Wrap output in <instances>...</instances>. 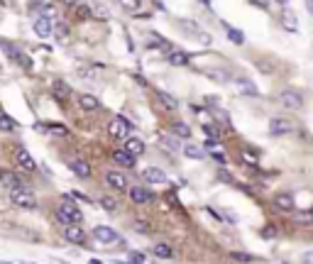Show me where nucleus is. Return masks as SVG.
<instances>
[{
	"mask_svg": "<svg viewBox=\"0 0 313 264\" xmlns=\"http://www.w3.org/2000/svg\"><path fill=\"white\" fill-rule=\"evenodd\" d=\"M108 132H111V137H115V140H128L130 132H132V125H130L128 117H123V115H115L111 122H108Z\"/></svg>",
	"mask_w": 313,
	"mask_h": 264,
	"instance_id": "nucleus-2",
	"label": "nucleus"
},
{
	"mask_svg": "<svg viewBox=\"0 0 313 264\" xmlns=\"http://www.w3.org/2000/svg\"><path fill=\"white\" fill-rule=\"evenodd\" d=\"M159 145H162L164 150H171V152L181 150V145H179V140H176L174 135H162V137H159Z\"/></svg>",
	"mask_w": 313,
	"mask_h": 264,
	"instance_id": "nucleus-29",
	"label": "nucleus"
},
{
	"mask_svg": "<svg viewBox=\"0 0 313 264\" xmlns=\"http://www.w3.org/2000/svg\"><path fill=\"white\" fill-rule=\"evenodd\" d=\"M201 3H205V5H211V0H201Z\"/></svg>",
	"mask_w": 313,
	"mask_h": 264,
	"instance_id": "nucleus-53",
	"label": "nucleus"
},
{
	"mask_svg": "<svg viewBox=\"0 0 313 264\" xmlns=\"http://www.w3.org/2000/svg\"><path fill=\"white\" fill-rule=\"evenodd\" d=\"M240 159L245 162V164H252V167H257V157L252 154L250 150H242V154H240Z\"/></svg>",
	"mask_w": 313,
	"mask_h": 264,
	"instance_id": "nucleus-38",
	"label": "nucleus"
},
{
	"mask_svg": "<svg viewBox=\"0 0 313 264\" xmlns=\"http://www.w3.org/2000/svg\"><path fill=\"white\" fill-rule=\"evenodd\" d=\"M274 3H279V5H286V3H289V0H274Z\"/></svg>",
	"mask_w": 313,
	"mask_h": 264,
	"instance_id": "nucleus-51",
	"label": "nucleus"
},
{
	"mask_svg": "<svg viewBox=\"0 0 313 264\" xmlns=\"http://www.w3.org/2000/svg\"><path fill=\"white\" fill-rule=\"evenodd\" d=\"M152 252H154L157 259H171V257H174V247L166 245V242H157Z\"/></svg>",
	"mask_w": 313,
	"mask_h": 264,
	"instance_id": "nucleus-26",
	"label": "nucleus"
},
{
	"mask_svg": "<svg viewBox=\"0 0 313 264\" xmlns=\"http://www.w3.org/2000/svg\"><path fill=\"white\" fill-rule=\"evenodd\" d=\"M279 22H281V27H284L286 32H291V35H296V32H298V15H296L294 10L284 8V13H281Z\"/></svg>",
	"mask_w": 313,
	"mask_h": 264,
	"instance_id": "nucleus-13",
	"label": "nucleus"
},
{
	"mask_svg": "<svg viewBox=\"0 0 313 264\" xmlns=\"http://www.w3.org/2000/svg\"><path fill=\"white\" fill-rule=\"evenodd\" d=\"M291 130H294V122L286 120V117H272V120H269V132H272L274 137L289 135Z\"/></svg>",
	"mask_w": 313,
	"mask_h": 264,
	"instance_id": "nucleus-12",
	"label": "nucleus"
},
{
	"mask_svg": "<svg viewBox=\"0 0 313 264\" xmlns=\"http://www.w3.org/2000/svg\"><path fill=\"white\" fill-rule=\"evenodd\" d=\"M54 32H56V37H66V32H69V30H66V25H59V27H54Z\"/></svg>",
	"mask_w": 313,
	"mask_h": 264,
	"instance_id": "nucleus-45",
	"label": "nucleus"
},
{
	"mask_svg": "<svg viewBox=\"0 0 313 264\" xmlns=\"http://www.w3.org/2000/svg\"><path fill=\"white\" fill-rule=\"evenodd\" d=\"M93 237L98 240V242H103V245H115V242H123L120 240V235H118V230L111 225H95L93 227Z\"/></svg>",
	"mask_w": 313,
	"mask_h": 264,
	"instance_id": "nucleus-5",
	"label": "nucleus"
},
{
	"mask_svg": "<svg viewBox=\"0 0 313 264\" xmlns=\"http://www.w3.org/2000/svg\"><path fill=\"white\" fill-rule=\"evenodd\" d=\"M47 130H54V135H66V127H64V125H56V122H49Z\"/></svg>",
	"mask_w": 313,
	"mask_h": 264,
	"instance_id": "nucleus-41",
	"label": "nucleus"
},
{
	"mask_svg": "<svg viewBox=\"0 0 313 264\" xmlns=\"http://www.w3.org/2000/svg\"><path fill=\"white\" fill-rule=\"evenodd\" d=\"M132 227H135L140 235H147V232H152V230H149V223H142V220H135V223H132Z\"/></svg>",
	"mask_w": 313,
	"mask_h": 264,
	"instance_id": "nucleus-39",
	"label": "nucleus"
},
{
	"mask_svg": "<svg viewBox=\"0 0 313 264\" xmlns=\"http://www.w3.org/2000/svg\"><path fill=\"white\" fill-rule=\"evenodd\" d=\"M203 132L208 135V140H221L223 137V132L218 125H203Z\"/></svg>",
	"mask_w": 313,
	"mask_h": 264,
	"instance_id": "nucleus-35",
	"label": "nucleus"
},
{
	"mask_svg": "<svg viewBox=\"0 0 313 264\" xmlns=\"http://www.w3.org/2000/svg\"><path fill=\"white\" fill-rule=\"evenodd\" d=\"M157 98H159V100H162V103H164L166 108H171V110H176V108H179V100H176V98H174V95L164 93V91H157Z\"/></svg>",
	"mask_w": 313,
	"mask_h": 264,
	"instance_id": "nucleus-31",
	"label": "nucleus"
},
{
	"mask_svg": "<svg viewBox=\"0 0 313 264\" xmlns=\"http://www.w3.org/2000/svg\"><path fill=\"white\" fill-rule=\"evenodd\" d=\"M171 135L188 142V140H191V127H188L186 122H181V120H176V122H171Z\"/></svg>",
	"mask_w": 313,
	"mask_h": 264,
	"instance_id": "nucleus-25",
	"label": "nucleus"
},
{
	"mask_svg": "<svg viewBox=\"0 0 313 264\" xmlns=\"http://www.w3.org/2000/svg\"><path fill=\"white\" fill-rule=\"evenodd\" d=\"M0 76H5V69H3V66H0Z\"/></svg>",
	"mask_w": 313,
	"mask_h": 264,
	"instance_id": "nucleus-52",
	"label": "nucleus"
},
{
	"mask_svg": "<svg viewBox=\"0 0 313 264\" xmlns=\"http://www.w3.org/2000/svg\"><path fill=\"white\" fill-rule=\"evenodd\" d=\"M76 15L81 20H86V18H91V8H86V5H81L78 10H76Z\"/></svg>",
	"mask_w": 313,
	"mask_h": 264,
	"instance_id": "nucleus-42",
	"label": "nucleus"
},
{
	"mask_svg": "<svg viewBox=\"0 0 313 264\" xmlns=\"http://www.w3.org/2000/svg\"><path fill=\"white\" fill-rule=\"evenodd\" d=\"M303 5H306V10H308V15H313V0H303Z\"/></svg>",
	"mask_w": 313,
	"mask_h": 264,
	"instance_id": "nucleus-49",
	"label": "nucleus"
},
{
	"mask_svg": "<svg viewBox=\"0 0 313 264\" xmlns=\"http://www.w3.org/2000/svg\"><path fill=\"white\" fill-rule=\"evenodd\" d=\"M274 208L279 213H294L296 210V201H294V193L289 191H281L274 196Z\"/></svg>",
	"mask_w": 313,
	"mask_h": 264,
	"instance_id": "nucleus-7",
	"label": "nucleus"
},
{
	"mask_svg": "<svg viewBox=\"0 0 313 264\" xmlns=\"http://www.w3.org/2000/svg\"><path fill=\"white\" fill-rule=\"evenodd\" d=\"M291 215L296 225H313V210H294Z\"/></svg>",
	"mask_w": 313,
	"mask_h": 264,
	"instance_id": "nucleus-27",
	"label": "nucleus"
},
{
	"mask_svg": "<svg viewBox=\"0 0 313 264\" xmlns=\"http://www.w3.org/2000/svg\"><path fill=\"white\" fill-rule=\"evenodd\" d=\"M279 100L286 105V108H291V110H298L301 105H303V95L294 91V88H284L281 93H279Z\"/></svg>",
	"mask_w": 313,
	"mask_h": 264,
	"instance_id": "nucleus-8",
	"label": "nucleus"
},
{
	"mask_svg": "<svg viewBox=\"0 0 313 264\" xmlns=\"http://www.w3.org/2000/svg\"><path fill=\"white\" fill-rule=\"evenodd\" d=\"M208 78L211 81H216V83H221V86H225V83H230L233 78H230V74L228 71H223V69H213V71H208Z\"/></svg>",
	"mask_w": 313,
	"mask_h": 264,
	"instance_id": "nucleus-28",
	"label": "nucleus"
},
{
	"mask_svg": "<svg viewBox=\"0 0 313 264\" xmlns=\"http://www.w3.org/2000/svg\"><path fill=\"white\" fill-rule=\"evenodd\" d=\"M198 42H203V44H211V42H213V37H211L208 32H198Z\"/></svg>",
	"mask_w": 313,
	"mask_h": 264,
	"instance_id": "nucleus-46",
	"label": "nucleus"
},
{
	"mask_svg": "<svg viewBox=\"0 0 313 264\" xmlns=\"http://www.w3.org/2000/svg\"><path fill=\"white\" fill-rule=\"evenodd\" d=\"M264 240H274L276 235H279V230H276V225H272V223H267V225L262 227V232H259Z\"/></svg>",
	"mask_w": 313,
	"mask_h": 264,
	"instance_id": "nucleus-37",
	"label": "nucleus"
},
{
	"mask_svg": "<svg viewBox=\"0 0 313 264\" xmlns=\"http://www.w3.org/2000/svg\"><path fill=\"white\" fill-rule=\"evenodd\" d=\"M223 30H225V35H228V39H230L233 44H238V47H242V44H245V35L240 32L238 27H233V25H228V22L223 20Z\"/></svg>",
	"mask_w": 313,
	"mask_h": 264,
	"instance_id": "nucleus-22",
	"label": "nucleus"
},
{
	"mask_svg": "<svg viewBox=\"0 0 313 264\" xmlns=\"http://www.w3.org/2000/svg\"><path fill=\"white\" fill-rule=\"evenodd\" d=\"M181 152H184L188 159H196V162L205 159V152H203V147H201V145H193V142H186L184 147H181Z\"/></svg>",
	"mask_w": 313,
	"mask_h": 264,
	"instance_id": "nucleus-21",
	"label": "nucleus"
},
{
	"mask_svg": "<svg viewBox=\"0 0 313 264\" xmlns=\"http://www.w3.org/2000/svg\"><path fill=\"white\" fill-rule=\"evenodd\" d=\"M13 130H18V122L10 115L0 113V132H13Z\"/></svg>",
	"mask_w": 313,
	"mask_h": 264,
	"instance_id": "nucleus-30",
	"label": "nucleus"
},
{
	"mask_svg": "<svg viewBox=\"0 0 313 264\" xmlns=\"http://www.w3.org/2000/svg\"><path fill=\"white\" fill-rule=\"evenodd\" d=\"M230 83H233V88H235L240 95H247V98H257L259 95V88L250 78H245V76H235Z\"/></svg>",
	"mask_w": 313,
	"mask_h": 264,
	"instance_id": "nucleus-6",
	"label": "nucleus"
},
{
	"mask_svg": "<svg viewBox=\"0 0 313 264\" xmlns=\"http://www.w3.org/2000/svg\"><path fill=\"white\" fill-rule=\"evenodd\" d=\"M15 159H18V164H20V167H22L25 171H30V174H32V171H37V162L32 159V154H30L27 150L18 147V150H15Z\"/></svg>",
	"mask_w": 313,
	"mask_h": 264,
	"instance_id": "nucleus-16",
	"label": "nucleus"
},
{
	"mask_svg": "<svg viewBox=\"0 0 313 264\" xmlns=\"http://www.w3.org/2000/svg\"><path fill=\"white\" fill-rule=\"evenodd\" d=\"M166 61H169L171 66H186V64L191 61V54H186V52H181V49H174V52L166 57Z\"/></svg>",
	"mask_w": 313,
	"mask_h": 264,
	"instance_id": "nucleus-24",
	"label": "nucleus"
},
{
	"mask_svg": "<svg viewBox=\"0 0 313 264\" xmlns=\"http://www.w3.org/2000/svg\"><path fill=\"white\" fill-rule=\"evenodd\" d=\"M54 215L61 225H81L83 223V213H81V208L76 206V201L71 196H61Z\"/></svg>",
	"mask_w": 313,
	"mask_h": 264,
	"instance_id": "nucleus-1",
	"label": "nucleus"
},
{
	"mask_svg": "<svg viewBox=\"0 0 313 264\" xmlns=\"http://www.w3.org/2000/svg\"><path fill=\"white\" fill-rule=\"evenodd\" d=\"M311 210H313V208H311Z\"/></svg>",
	"mask_w": 313,
	"mask_h": 264,
	"instance_id": "nucleus-55",
	"label": "nucleus"
},
{
	"mask_svg": "<svg viewBox=\"0 0 313 264\" xmlns=\"http://www.w3.org/2000/svg\"><path fill=\"white\" fill-rule=\"evenodd\" d=\"M0 176H3V169H0Z\"/></svg>",
	"mask_w": 313,
	"mask_h": 264,
	"instance_id": "nucleus-54",
	"label": "nucleus"
},
{
	"mask_svg": "<svg viewBox=\"0 0 313 264\" xmlns=\"http://www.w3.org/2000/svg\"><path fill=\"white\" fill-rule=\"evenodd\" d=\"M100 208L108 210V213H115V210H118V201H115L113 196H103V198H100Z\"/></svg>",
	"mask_w": 313,
	"mask_h": 264,
	"instance_id": "nucleus-32",
	"label": "nucleus"
},
{
	"mask_svg": "<svg viewBox=\"0 0 313 264\" xmlns=\"http://www.w3.org/2000/svg\"><path fill=\"white\" fill-rule=\"evenodd\" d=\"M0 181H3L5 186H10V189H18V186H22L15 174H3V176H0Z\"/></svg>",
	"mask_w": 313,
	"mask_h": 264,
	"instance_id": "nucleus-34",
	"label": "nucleus"
},
{
	"mask_svg": "<svg viewBox=\"0 0 313 264\" xmlns=\"http://www.w3.org/2000/svg\"><path fill=\"white\" fill-rule=\"evenodd\" d=\"M35 35L42 37V39H47L49 35H54V20L37 18V20H35Z\"/></svg>",
	"mask_w": 313,
	"mask_h": 264,
	"instance_id": "nucleus-17",
	"label": "nucleus"
},
{
	"mask_svg": "<svg viewBox=\"0 0 313 264\" xmlns=\"http://www.w3.org/2000/svg\"><path fill=\"white\" fill-rule=\"evenodd\" d=\"M230 259L242 262V264H250V262H255V254H247V252H230Z\"/></svg>",
	"mask_w": 313,
	"mask_h": 264,
	"instance_id": "nucleus-33",
	"label": "nucleus"
},
{
	"mask_svg": "<svg viewBox=\"0 0 313 264\" xmlns=\"http://www.w3.org/2000/svg\"><path fill=\"white\" fill-rule=\"evenodd\" d=\"M64 237L71 245H86V232L81 230V225H64Z\"/></svg>",
	"mask_w": 313,
	"mask_h": 264,
	"instance_id": "nucleus-15",
	"label": "nucleus"
},
{
	"mask_svg": "<svg viewBox=\"0 0 313 264\" xmlns=\"http://www.w3.org/2000/svg\"><path fill=\"white\" fill-rule=\"evenodd\" d=\"M61 3H64V5H69V8H74V5H76V0H61Z\"/></svg>",
	"mask_w": 313,
	"mask_h": 264,
	"instance_id": "nucleus-50",
	"label": "nucleus"
},
{
	"mask_svg": "<svg viewBox=\"0 0 313 264\" xmlns=\"http://www.w3.org/2000/svg\"><path fill=\"white\" fill-rule=\"evenodd\" d=\"M247 3H252L259 10H267V8H269V0H247Z\"/></svg>",
	"mask_w": 313,
	"mask_h": 264,
	"instance_id": "nucleus-43",
	"label": "nucleus"
},
{
	"mask_svg": "<svg viewBox=\"0 0 313 264\" xmlns=\"http://www.w3.org/2000/svg\"><path fill=\"white\" fill-rule=\"evenodd\" d=\"M128 196H130V201L137 203V206H145V203H149V201L154 198V193L149 189H145V186H130Z\"/></svg>",
	"mask_w": 313,
	"mask_h": 264,
	"instance_id": "nucleus-10",
	"label": "nucleus"
},
{
	"mask_svg": "<svg viewBox=\"0 0 313 264\" xmlns=\"http://www.w3.org/2000/svg\"><path fill=\"white\" fill-rule=\"evenodd\" d=\"M0 49H3V52L8 54V59H13L15 64H20V66H22L25 71H32V61H30V59H27V57H25V54L20 52V49H18V47H15V44H10V42H5V39H0Z\"/></svg>",
	"mask_w": 313,
	"mask_h": 264,
	"instance_id": "nucleus-4",
	"label": "nucleus"
},
{
	"mask_svg": "<svg viewBox=\"0 0 313 264\" xmlns=\"http://www.w3.org/2000/svg\"><path fill=\"white\" fill-rule=\"evenodd\" d=\"M106 184L111 186L113 191H128V176L123 171H106Z\"/></svg>",
	"mask_w": 313,
	"mask_h": 264,
	"instance_id": "nucleus-9",
	"label": "nucleus"
},
{
	"mask_svg": "<svg viewBox=\"0 0 313 264\" xmlns=\"http://www.w3.org/2000/svg\"><path fill=\"white\" fill-rule=\"evenodd\" d=\"M213 159H216V162H221V164H225V162H228V159L223 157L221 152H213Z\"/></svg>",
	"mask_w": 313,
	"mask_h": 264,
	"instance_id": "nucleus-48",
	"label": "nucleus"
},
{
	"mask_svg": "<svg viewBox=\"0 0 313 264\" xmlns=\"http://www.w3.org/2000/svg\"><path fill=\"white\" fill-rule=\"evenodd\" d=\"M113 162H115L118 167L132 169V167H135V162H137V157H132V154L125 152V150H115V152H113Z\"/></svg>",
	"mask_w": 313,
	"mask_h": 264,
	"instance_id": "nucleus-18",
	"label": "nucleus"
},
{
	"mask_svg": "<svg viewBox=\"0 0 313 264\" xmlns=\"http://www.w3.org/2000/svg\"><path fill=\"white\" fill-rule=\"evenodd\" d=\"M118 3H120L123 10H130V13H137L140 5H142V0H118Z\"/></svg>",
	"mask_w": 313,
	"mask_h": 264,
	"instance_id": "nucleus-36",
	"label": "nucleus"
},
{
	"mask_svg": "<svg viewBox=\"0 0 313 264\" xmlns=\"http://www.w3.org/2000/svg\"><path fill=\"white\" fill-rule=\"evenodd\" d=\"M218 179H221V181H228V184H235V179H233V176H230V174H228L225 169L218 171Z\"/></svg>",
	"mask_w": 313,
	"mask_h": 264,
	"instance_id": "nucleus-44",
	"label": "nucleus"
},
{
	"mask_svg": "<svg viewBox=\"0 0 313 264\" xmlns=\"http://www.w3.org/2000/svg\"><path fill=\"white\" fill-rule=\"evenodd\" d=\"M303 264H313V249L303 252Z\"/></svg>",
	"mask_w": 313,
	"mask_h": 264,
	"instance_id": "nucleus-47",
	"label": "nucleus"
},
{
	"mask_svg": "<svg viewBox=\"0 0 313 264\" xmlns=\"http://www.w3.org/2000/svg\"><path fill=\"white\" fill-rule=\"evenodd\" d=\"M123 150L130 152L132 157H140V154H145V142H142V140H137V137H128Z\"/></svg>",
	"mask_w": 313,
	"mask_h": 264,
	"instance_id": "nucleus-23",
	"label": "nucleus"
},
{
	"mask_svg": "<svg viewBox=\"0 0 313 264\" xmlns=\"http://www.w3.org/2000/svg\"><path fill=\"white\" fill-rule=\"evenodd\" d=\"M52 91L59 100H69V95H71V88H69V83L66 81H61V78H54L52 81Z\"/></svg>",
	"mask_w": 313,
	"mask_h": 264,
	"instance_id": "nucleus-20",
	"label": "nucleus"
},
{
	"mask_svg": "<svg viewBox=\"0 0 313 264\" xmlns=\"http://www.w3.org/2000/svg\"><path fill=\"white\" fill-rule=\"evenodd\" d=\"M10 201L15 203L18 208H35L37 206V198L35 193L25 186H18V189H10Z\"/></svg>",
	"mask_w": 313,
	"mask_h": 264,
	"instance_id": "nucleus-3",
	"label": "nucleus"
},
{
	"mask_svg": "<svg viewBox=\"0 0 313 264\" xmlns=\"http://www.w3.org/2000/svg\"><path fill=\"white\" fill-rule=\"evenodd\" d=\"M78 108L83 113H95V110H100V100L93 93H78Z\"/></svg>",
	"mask_w": 313,
	"mask_h": 264,
	"instance_id": "nucleus-14",
	"label": "nucleus"
},
{
	"mask_svg": "<svg viewBox=\"0 0 313 264\" xmlns=\"http://www.w3.org/2000/svg\"><path fill=\"white\" fill-rule=\"evenodd\" d=\"M69 169L74 171L78 179H88V176H91V164H88L86 159H71V162H69Z\"/></svg>",
	"mask_w": 313,
	"mask_h": 264,
	"instance_id": "nucleus-19",
	"label": "nucleus"
},
{
	"mask_svg": "<svg viewBox=\"0 0 313 264\" xmlns=\"http://www.w3.org/2000/svg\"><path fill=\"white\" fill-rule=\"evenodd\" d=\"M69 196H71L74 201H81V203H91V198H88L86 193H81V191H69Z\"/></svg>",
	"mask_w": 313,
	"mask_h": 264,
	"instance_id": "nucleus-40",
	"label": "nucleus"
},
{
	"mask_svg": "<svg viewBox=\"0 0 313 264\" xmlns=\"http://www.w3.org/2000/svg\"><path fill=\"white\" fill-rule=\"evenodd\" d=\"M142 179L147 181V184H169V176H166L164 169H159V167H147V169H142Z\"/></svg>",
	"mask_w": 313,
	"mask_h": 264,
	"instance_id": "nucleus-11",
	"label": "nucleus"
}]
</instances>
